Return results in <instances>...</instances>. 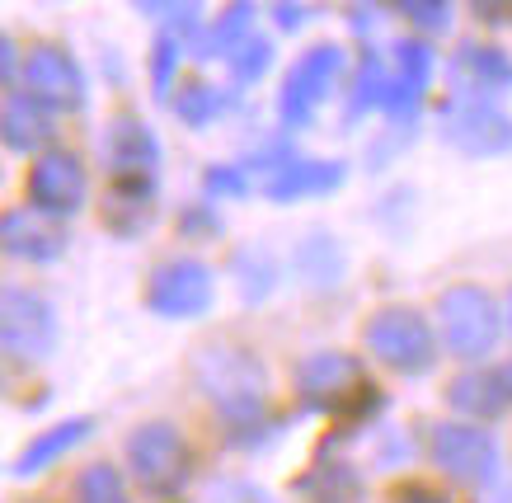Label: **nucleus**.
<instances>
[{
	"label": "nucleus",
	"instance_id": "f257e3e1",
	"mask_svg": "<svg viewBox=\"0 0 512 503\" xmlns=\"http://www.w3.org/2000/svg\"><path fill=\"white\" fill-rule=\"evenodd\" d=\"M188 381L221 414L226 438L268 424L273 414V372L264 353L240 339H207L188 353Z\"/></svg>",
	"mask_w": 512,
	"mask_h": 503
},
{
	"label": "nucleus",
	"instance_id": "f03ea898",
	"mask_svg": "<svg viewBox=\"0 0 512 503\" xmlns=\"http://www.w3.org/2000/svg\"><path fill=\"white\" fill-rule=\"evenodd\" d=\"M292 386L301 409L334 419L343 433L367 428L386 409V391L372 381L367 362L357 353H343V348H315L306 358H296Z\"/></svg>",
	"mask_w": 512,
	"mask_h": 503
},
{
	"label": "nucleus",
	"instance_id": "7ed1b4c3",
	"mask_svg": "<svg viewBox=\"0 0 512 503\" xmlns=\"http://www.w3.org/2000/svg\"><path fill=\"white\" fill-rule=\"evenodd\" d=\"M433 325L442 339V353L466 367L494 362V348L503 344V301L480 283H451L433 301Z\"/></svg>",
	"mask_w": 512,
	"mask_h": 503
},
{
	"label": "nucleus",
	"instance_id": "20e7f679",
	"mask_svg": "<svg viewBox=\"0 0 512 503\" xmlns=\"http://www.w3.org/2000/svg\"><path fill=\"white\" fill-rule=\"evenodd\" d=\"M127 480L156 503L179 499L193 480V447H188L184 428L170 419H146L123 438Z\"/></svg>",
	"mask_w": 512,
	"mask_h": 503
},
{
	"label": "nucleus",
	"instance_id": "39448f33",
	"mask_svg": "<svg viewBox=\"0 0 512 503\" xmlns=\"http://www.w3.org/2000/svg\"><path fill=\"white\" fill-rule=\"evenodd\" d=\"M362 348L367 358L381 362L395 377H428L442 358V339H437L433 315H423L419 306H381L367 315L362 325Z\"/></svg>",
	"mask_w": 512,
	"mask_h": 503
},
{
	"label": "nucleus",
	"instance_id": "423d86ee",
	"mask_svg": "<svg viewBox=\"0 0 512 503\" xmlns=\"http://www.w3.org/2000/svg\"><path fill=\"white\" fill-rule=\"evenodd\" d=\"M428 466H433L442 480L461 489H489L503 480V452H498V438L484 424H470V419H442V424L428 428Z\"/></svg>",
	"mask_w": 512,
	"mask_h": 503
},
{
	"label": "nucleus",
	"instance_id": "0eeeda50",
	"mask_svg": "<svg viewBox=\"0 0 512 503\" xmlns=\"http://www.w3.org/2000/svg\"><path fill=\"white\" fill-rule=\"evenodd\" d=\"M348 76H353V66H348V52L339 43H315L301 52L278 90V123L287 127V137L311 127L315 113L348 90Z\"/></svg>",
	"mask_w": 512,
	"mask_h": 503
},
{
	"label": "nucleus",
	"instance_id": "6e6552de",
	"mask_svg": "<svg viewBox=\"0 0 512 503\" xmlns=\"http://www.w3.org/2000/svg\"><path fill=\"white\" fill-rule=\"evenodd\" d=\"M62 344L57 306L38 287H5L0 297V348L10 367H43Z\"/></svg>",
	"mask_w": 512,
	"mask_h": 503
},
{
	"label": "nucleus",
	"instance_id": "1a4fd4ad",
	"mask_svg": "<svg viewBox=\"0 0 512 503\" xmlns=\"http://www.w3.org/2000/svg\"><path fill=\"white\" fill-rule=\"evenodd\" d=\"M141 306L156 320H202L217 306V273L198 254H170L146 273Z\"/></svg>",
	"mask_w": 512,
	"mask_h": 503
},
{
	"label": "nucleus",
	"instance_id": "9d476101",
	"mask_svg": "<svg viewBox=\"0 0 512 503\" xmlns=\"http://www.w3.org/2000/svg\"><path fill=\"white\" fill-rule=\"evenodd\" d=\"M437 137L470 160H498L512 151V113L498 99L447 95L437 104Z\"/></svg>",
	"mask_w": 512,
	"mask_h": 503
},
{
	"label": "nucleus",
	"instance_id": "9b49d317",
	"mask_svg": "<svg viewBox=\"0 0 512 503\" xmlns=\"http://www.w3.org/2000/svg\"><path fill=\"white\" fill-rule=\"evenodd\" d=\"M15 95H24L29 104L52 113V118H71V113L85 109L90 80H85L80 62L62 43H33V48L24 52V66H19Z\"/></svg>",
	"mask_w": 512,
	"mask_h": 503
},
{
	"label": "nucleus",
	"instance_id": "f8f14e48",
	"mask_svg": "<svg viewBox=\"0 0 512 503\" xmlns=\"http://www.w3.org/2000/svg\"><path fill=\"white\" fill-rule=\"evenodd\" d=\"M24 203H29V212L57 221V226L80 217L85 203H90V170H85V160H80L71 146H52L47 156L29 160Z\"/></svg>",
	"mask_w": 512,
	"mask_h": 503
},
{
	"label": "nucleus",
	"instance_id": "ddd939ff",
	"mask_svg": "<svg viewBox=\"0 0 512 503\" xmlns=\"http://www.w3.org/2000/svg\"><path fill=\"white\" fill-rule=\"evenodd\" d=\"M433 76H437V52H433V38H419L409 33L390 48V95H386V118L395 127H414L419 118L423 99L433 90Z\"/></svg>",
	"mask_w": 512,
	"mask_h": 503
},
{
	"label": "nucleus",
	"instance_id": "4468645a",
	"mask_svg": "<svg viewBox=\"0 0 512 503\" xmlns=\"http://www.w3.org/2000/svg\"><path fill=\"white\" fill-rule=\"evenodd\" d=\"M160 137L141 113H113L99 132V160L109 179H156L160 174Z\"/></svg>",
	"mask_w": 512,
	"mask_h": 503
},
{
	"label": "nucleus",
	"instance_id": "2eb2a0df",
	"mask_svg": "<svg viewBox=\"0 0 512 503\" xmlns=\"http://www.w3.org/2000/svg\"><path fill=\"white\" fill-rule=\"evenodd\" d=\"M447 405L470 424H494V419L512 414V358L461 367L447 381Z\"/></svg>",
	"mask_w": 512,
	"mask_h": 503
},
{
	"label": "nucleus",
	"instance_id": "dca6fc26",
	"mask_svg": "<svg viewBox=\"0 0 512 503\" xmlns=\"http://www.w3.org/2000/svg\"><path fill=\"white\" fill-rule=\"evenodd\" d=\"M512 90V57L498 43H461L451 57V95L503 99Z\"/></svg>",
	"mask_w": 512,
	"mask_h": 503
},
{
	"label": "nucleus",
	"instance_id": "f3484780",
	"mask_svg": "<svg viewBox=\"0 0 512 503\" xmlns=\"http://www.w3.org/2000/svg\"><path fill=\"white\" fill-rule=\"evenodd\" d=\"M160 207V184L156 179H109L104 203H99V221L104 231L118 240H137L141 231H151Z\"/></svg>",
	"mask_w": 512,
	"mask_h": 503
},
{
	"label": "nucleus",
	"instance_id": "a211bd4d",
	"mask_svg": "<svg viewBox=\"0 0 512 503\" xmlns=\"http://www.w3.org/2000/svg\"><path fill=\"white\" fill-rule=\"evenodd\" d=\"M287 268H292V278L306 287V292L329 297V292H339L343 278H348V250L339 245L334 231H306V236L292 245Z\"/></svg>",
	"mask_w": 512,
	"mask_h": 503
},
{
	"label": "nucleus",
	"instance_id": "6ab92c4d",
	"mask_svg": "<svg viewBox=\"0 0 512 503\" xmlns=\"http://www.w3.org/2000/svg\"><path fill=\"white\" fill-rule=\"evenodd\" d=\"M0 245H5L10 259H24V264H57L71 240H66L57 221L38 217L29 207H10L5 221H0Z\"/></svg>",
	"mask_w": 512,
	"mask_h": 503
},
{
	"label": "nucleus",
	"instance_id": "aec40b11",
	"mask_svg": "<svg viewBox=\"0 0 512 503\" xmlns=\"http://www.w3.org/2000/svg\"><path fill=\"white\" fill-rule=\"evenodd\" d=\"M94 424H99L94 414H71V419H62V424H52V428H43V433H33V438L24 442V452L15 456L10 475H15V480H33V475L52 471L62 456H71L80 442L90 438Z\"/></svg>",
	"mask_w": 512,
	"mask_h": 503
},
{
	"label": "nucleus",
	"instance_id": "412c9836",
	"mask_svg": "<svg viewBox=\"0 0 512 503\" xmlns=\"http://www.w3.org/2000/svg\"><path fill=\"white\" fill-rule=\"evenodd\" d=\"M343 160H311V156H296L287 170H278L273 179H264L259 189H264L268 203H301V198H325V193L343 189Z\"/></svg>",
	"mask_w": 512,
	"mask_h": 503
},
{
	"label": "nucleus",
	"instance_id": "4be33fe9",
	"mask_svg": "<svg viewBox=\"0 0 512 503\" xmlns=\"http://www.w3.org/2000/svg\"><path fill=\"white\" fill-rule=\"evenodd\" d=\"M0 142L10 156H47L57 146V127L52 113H43L38 104H29L24 95H5V113H0Z\"/></svg>",
	"mask_w": 512,
	"mask_h": 503
},
{
	"label": "nucleus",
	"instance_id": "5701e85b",
	"mask_svg": "<svg viewBox=\"0 0 512 503\" xmlns=\"http://www.w3.org/2000/svg\"><path fill=\"white\" fill-rule=\"evenodd\" d=\"M226 273H231V283H235V292H240V301H245V306H264V301L278 292V283H282L278 254L268 250V245H259V240L235 245Z\"/></svg>",
	"mask_w": 512,
	"mask_h": 503
},
{
	"label": "nucleus",
	"instance_id": "b1692460",
	"mask_svg": "<svg viewBox=\"0 0 512 503\" xmlns=\"http://www.w3.org/2000/svg\"><path fill=\"white\" fill-rule=\"evenodd\" d=\"M296 499L301 503H357L362 494H367V480H362V471L357 466H348V461H315L311 471L296 480Z\"/></svg>",
	"mask_w": 512,
	"mask_h": 503
},
{
	"label": "nucleus",
	"instance_id": "393cba45",
	"mask_svg": "<svg viewBox=\"0 0 512 503\" xmlns=\"http://www.w3.org/2000/svg\"><path fill=\"white\" fill-rule=\"evenodd\" d=\"M386 95H390V62L376 48H362L353 76H348V90H343V99H348L343 118L357 123V118H367V113H376V109L386 113Z\"/></svg>",
	"mask_w": 512,
	"mask_h": 503
},
{
	"label": "nucleus",
	"instance_id": "a878e982",
	"mask_svg": "<svg viewBox=\"0 0 512 503\" xmlns=\"http://www.w3.org/2000/svg\"><path fill=\"white\" fill-rule=\"evenodd\" d=\"M249 33H254V5H245V0H240V5H226L212 24H202L198 43H193V57H198V62H217V57L226 62Z\"/></svg>",
	"mask_w": 512,
	"mask_h": 503
},
{
	"label": "nucleus",
	"instance_id": "bb28decb",
	"mask_svg": "<svg viewBox=\"0 0 512 503\" xmlns=\"http://www.w3.org/2000/svg\"><path fill=\"white\" fill-rule=\"evenodd\" d=\"M170 109H174V118H179L184 127L202 132V127H212L221 113L231 109V90L207 85V80H184V85H179V95L170 99Z\"/></svg>",
	"mask_w": 512,
	"mask_h": 503
},
{
	"label": "nucleus",
	"instance_id": "cd10ccee",
	"mask_svg": "<svg viewBox=\"0 0 512 503\" xmlns=\"http://www.w3.org/2000/svg\"><path fill=\"white\" fill-rule=\"evenodd\" d=\"M71 503H132V485L113 461H90L71 485Z\"/></svg>",
	"mask_w": 512,
	"mask_h": 503
},
{
	"label": "nucleus",
	"instance_id": "c85d7f7f",
	"mask_svg": "<svg viewBox=\"0 0 512 503\" xmlns=\"http://www.w3.org/2000/svg\"><path fill=\"white\" fill-rule=\"evenodd\" d=\"M226 71H231V85H240V90L259 85V80L273 71V38H264V33H249L245 43L226 57Z\"/></svg>",
	"mask_w": 512,
	"mask_h": 503
},
{
	"label": "nucleus",
	"instance_id": "c756f323",
	"mask_svg": "<svg viewBox=\"0 0 512 503\" xmlns=\"http://www.w3.org/2000/svg\"><path fill=\"white\" fill-rule=\"evenodd\" d=\"M254 193V179H249L245 165H207L202 170V198L207 203H240Z\"/></svg>",
	"mask_w": 512,
	"mask_h": 503
},
{
	"label": "nucleus",
	"instance_id": "7c9ffc66",
	"mask_svg": "<svg viewBox=\"0 0 512 503\" xmlns=\"http://www.w3.org/2000/svg\"><path fill=\"white\" fill-rule=\"evenodd\" d=\"M400 15H404V24L419 29V38H433V33L451 29V15H456V10H451L447 0H404Z\"/></svg>",
	"mask_w": 512,
	"mask_h": 503
},
{
	"label": "nucleus",
	"instance_id": "2f4dec72",
	"mask_svg": "<svg viewBox=\"0 0 512 503\" xmlns=\"http://www.w3.org/2000/svg\"><path fill=\"white\" fill-rule=\"evenodd\" d=\"M179 236L184 240H217L221 236V212L217 203H207V198H198V203H188L184 212H179Z\"/></svg>",
	"mask_w": 512,
	"mask_h": 503
},
{
	"label": "nucleus",
	"instance_id": "473e14b6",
	"mask_svg": "<svg viewBox=\"0 0 512 503\" xmlns=\"http://www.w3.org/2000/svg\"><path fill=\"white\" fill-rule=\"evenodd\" d=\"M207 503H278V499H273V489L254 485L245 475H221L207 489Z\"/></svg>",
	"mask_w": 512,
	"mask_h": 503
},
{
	"label": "nucleus",
	"instance_id": "72a5a7b5",
	"mask_svg": "<svg viewBox=\"0 0 512 503\" xmlns=\"http://www.w3.org/2000/svg\"><path fill=\"white\" fill-rule=\"evenodd\" d=\"M0 66H5V90L15 95V85H19V66H24V52H19V43L5 33L0 38Z\"/></svg>",
	"mask_w": 512,
	"mask_h": 503
},
{
	"label": "nucleus",
	"instance_id": "f704fd0d",
	"mask_svg": "<svg viewBox=\"0 0 512 503\" xmlns=\"http://www.w3.org/2000/svg\"><path fill=\"white\" fill-rule=\"evenodd\" d=\"M390 503H451V499L433 485H404V489H395V499Z\"/></svg>",
	"mask_w": 512,
	"mask_h": 503
},
{
	"label": "nucleus",
	"instance_id": "c9c22d12",
	"mask_svg": "<svg viewBox=\"0 0 512 503\" xmlns=\"http://www.w3.org/2000/svg\"><path fill=\"white\" fill-rule=\"evenodd\" d=\"M268 15H273V24H278V29L296 33L301 24H306V19H311V10H306V5H273Z\"/></svg>",
	"mask_w": 512,
	"mask_h": 503
},
{
	"label": "nucleus",
	"instance_id": "e433bc0d",
	"mask_svg": "<svg viewBox=\"0 0 512 503\" xmlns=\"http://www.w3.org/2000/svg\"><path fill=\"white\" fill-rule=\"evenodd\" d=\"M470 503H512V475H503L498 485L480 489V494H470Z\"/></svg>",
	"mask_w": 512,
	"mask_h": 503
},
{
	"label": "nucleus",
	"instance_id": "4c0bfd02",
	"mask_svg": "<svg viewBox=\"0 0 512 503\" xmlns=\"http://www.w3.org/2000/svg\"><path fill=\"white\" fill-rule=\"evenodd\" d=\"M503 325H508V334H512V287L503 292Z\"/></svg>",
	"mask_w": 512,
	"mask_h": 503
}]
</instances>
